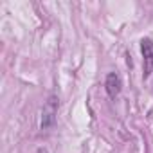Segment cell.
I'll list each match as a JSON object with an SVG mask.
<instances>
[{"mask_svg": "<svg viewBox=\"0 0 153 153\" xmlns=\"http://www.w3.org/2000/svg\"><path fill=\"white\" fill-rule=\"evenodd\" d=\"M58 108H59V99L58 96H49V99L43 105L42 110V121H40V128L42 130H49L54 126L56 117H58Z\"/></svg>", "mask_w": 153, "mask_h": 153, "instance_id": "obj_1", "label": "cell"}, {"mask_svg": "<svg viewBox=\"0 0 153 153\" xmlns=\"http://www.w3.org/2000/svg\"><path fill=\"white\" fill-rule=\"evenodd\" d=\"M140 52L144 61V78H148L153 70V42L149 38H144L140 42Z\"/></svg>", "mask_w": 153, "mask_h": 153, "instance_id": "obj_2", "label": "cell"}, {"mask_svg": "<svg viewBox=\"0 0 153 153\" xmlns=\"http://www.w3.org/2000/svg\"><path fill=\"white\" fill-rule=\"evenodd\" d=\"M105 88H106V94H108L110 97L119 96V92H121V88H123L121 76H119V74H115V72L108 74V76H106V81H105Z\"/></svg>", "mask_w": 153, "mask_h": 153, "instance_id": "obj_3", "label": "cell"}, {"mask_svg": "<svg viewBox=\"0 0 153 153\" xmlns=\"http://www.w3.org/2000/svg\"><path fill=\"white\" fill-rule=\"evenodd\" d=\"M38 153H47V149H38Z\"/></svg>", "mask_w": 153, "mask_h": 153, "instance_id": "obj_4", "label": "cell"}]
</instances>
